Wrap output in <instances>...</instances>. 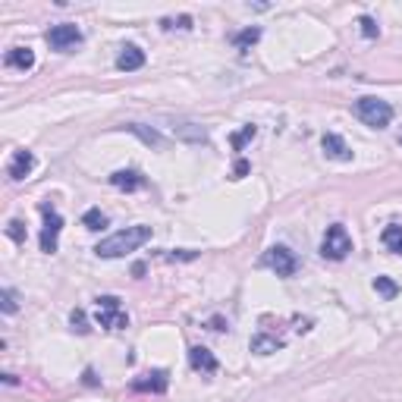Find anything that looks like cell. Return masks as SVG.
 I'll return each mask as SVG.
<instances>
[{"instance_id":"1","label":"cell","mask_w":402,"mask_h":402,"mask_svg":"<svg viewBox=\"0 0 402 402\" xmlns=\"http://www.w3.org/2000/svg\"><path fill=\"white\" fill-rule=\"evenodd\" d=\"M148 239H151V226H126V230L101 239V242L94 245V255H98V258H123V255L135 252L138 245H145Z\"/></svg>"},{"instance_id":"2","label":"cell","mask_w":402,"mask_h":402,"mask_svg":"<svg viewBox=\"0 0 402 402\" xmlns=\"http://www.w3.org/2000/svg\"><path fill=\"white\" fill-rule=\"evenodd\" d=\"M355 116L371 129H386L393 120V107L384 98H358L355 101Z\"/></svg>"},{"instance_id":"3","label":"cell","mask_w":402,"mask_h":402,"mask_svg":"<svg viewBox=\"0 0 402 402\" xmlns=\"http://www.w3.org/2000/svg\"><path fill=\"white\" fill-rule=\"evenodd\" d=\"M349 252H352V236H349L346 226L342 223L327 226L324 242H320V255H324L327 261H342Z\"/></svg>"},{"instance_id":"4","label":"cell","mask_w":402,"mask_h":402,"mask_svg":"<svg viewBox=\"0 0 402 402\" xmlns=\"http://www.w3.org/2000/svg\"><path fill=\"white\" fill-rule=\"evenodd\" d=\"M94 318H98V324L107 327V330H123V327H129V314L123 311V305L116 296H101Z\"/></svg>"},{"instance_id":"5","label":"cell","mask_w":402,"mask_h":402,"mask_svg":"<svg viewBox=\"0 0 402 402\" xmlns=\"http://www.w3.org/2000/svg\"><path fill=\"white\" fill-rule=\"evenodd\" d=\"M41 217H45V230H41V252L54 255L57 242H60V230H63V217L57 208L50 204H41Z\"/></svg>"},{"instance_id":"6","label":"cell","mask_w":402,"mask_h":402,"mask_svg":"<svg viewBox=\"0 0 402 402\" xmlns=\"http://www.w3.org/2000/svg\"><path fill=\"white\" fill-rule=\"evenodd\" d=\"M48 45L54 48V50H60V54H67V50H72V48L82 45V28L72 26V23L54 26V28L48 32Z\"/></svg>"},{"instance_id":"7","label":"cell","mask_w":402,"mask_h":402,"mask_svg":"<svg viewBox=\"0 0 402 402\" xmlns=\"http://www.w3.org/2000/svg\"><path fill=\"white\" fill-rule=\"evenodd\" d=\"M264 264L274 270L277 277H292L298 270V258L289 252L286 245H274V248H267V255H264Z\"/></svg>"},{"instance_id":"8","label":"cell","mask_w":402,"mask_h":402,"mask_svg":"<svg viewBox=\"0 0 402 402\" xmlns=\"http://www.w3.org/2000/svg\"><path fill=\"white\" fill-rule=\"evenodd\" d=\"M167 386H170L167 371H148V374H142V377L133 380L135 393H167Z\"/></svg>"},{"instance_id":"9","label":"cell","mask_w":402,"mask_h":402,"mask_svg":"<svg viewBox=\"0 0 402 402\" xmlns=\"http://www.w3.org/2000/svg\"><path fill=\"white\" fill-rule=\"evenodd\" d=\"M189 364H192L195 371H201V374H214L220 364H217V358L211 349H204V346H192L189 349Z\"/></svg>"},{"instance_id":"10","label":"cell","mask_w":402,"mask_h":402,"mask_svg":"<svg viewBox=\"0 0 402 402\" xmlns=\"http://www.w3.org/2000/svg\"><path fill=\"white\" fill-rule=\"evenodd\" d=\"M4 63L10 69H19V72H28L35 67V50L32 48H10L4 57Z\"/></svg>"},{"instance_id":"11","label":"cell","mask_w":402,"mask_h":402,"mask_svg":"<svg viewBox=\"0 0 402 402\" xmlns=\"http://www.w3.org/2000/svg\"><path fill=\"white\" fill-rule=\"evenodd\" d=\"M142 67H145V50L135 45H126L120 50V57H116V69H123V72H135Z\"/></svg>"},{"instance_id":"12","label":"cell","mask_w":402,"mask_h":402,"mask_svg":"<svg viewBox=\"0 0 402 402\" xmlns=\"http://www.w3.org/2000/svg\"><path fill=\"white\" fill-rule=\"evenodd\" d=\"M35 170V155L32 151H16L13 155V160H10V167H6V173H10V179H26L28 173Z\"/></svg>"},{"instance_id":"13","label":"cell","mask_w":402,"mask_h":402,"mask_svg":"<svg viewBox=\"0 0 402 402\" xmlns=\"http://www.w3.org/2000/svg\"><path fill=\"white\" fill-rule=\"evenodd\" d=\"M320 145H324V155L333 157V160H352V151H349V145L342 142L336 133H327L320 138Z\"/></svg>"},{"instance_id":"14","label":"cell","mask_w":402,"mask_h":402,"mask_svg":"<svg viewBox=\"0 0 402 402\" xmlns=\"http://www.w3.org/2000/svg\"><path fill=\"white\" fill-rule=\"evenodd\" d=\"M111 186L123 189V192H135V189L145 186V177L135 170H116V173H111Z\"/></svg>"},{"instance_id":"15","label":"cell","mask_w":402,"mask_h":402,"mask_svg":"<svg viewBox=\"0 0 402 402\" xmlns=\"http://www.w3.org/2000/svg\"><path fill=\"white\" fill-rule=\"evenodd\" d=\"M248 346H252L255 355H270V352H277V349H283V340H277V336H270V333H255Z\"/></svg>"},{"instance_id":"16","label":"cell","mask_w":402,"mask_h":402,"mask_svg":"<svg viewBox=\"0 0 402 402\" xmlns=\"http://www.w3.org/2000/svg\"><path fill=\"white\" fill-rule=\"evenodd\" d=\"M380 239H384L386 252L393 255H402V223H390L384 233H380Z\"/></svg>"},{"instance_id":"17","label":"cell","mask_w":402,"mask_h":402,"mask_svg":"<svg viewBox=\"0 0 402 402\" xmlns=\"http://www.w3.org/2000/svg\"><path fill=\"white\" fill-rule=\"evenodd\" d=\"M173 133H177L179 138H186V142H208V133H204V129L199 126V123H177V126H173Z\"/></svg>"},{"instance_id":"18","label":"cell","mask_w":402,"mask_h":402,"mask_svg":"<svg viewBox=\"0 0 402 402\" xmlns=\"http://www.w3.org/2000/svg\"><path fill=\"white\" fill-rule=\"evenodd\" d=\"M123 129H129L133 135H138L145 145H155V148H160V145H164V138H160L157 129H148V126H142V123H126Z\"/></svg>"},{"instance_id":"19","label":"cell","mask_w":402,"mask_h":402,"mask_svg":"<svg viewBox=\"0 0 402 402\" xmlns=\"http://www.w3.org/2000/svg\"><path fill=\"white\" fill-rule=\"evenodd\" d=\"M374 292L390 302V298L399 296V286H396V280H390V277H377V280H374Z\"/></svg>"},{"instance_id":"20","label":"cell","mask_w":402,"mask_h":402,"mask_svg":"<svg viewBox=\"0 0 402 402\" xmlns=\"http://www.w3.org/2000/svg\"><path fill=\"white\" fill-rule=\"evenodd\" d=\"M82 223L89 226V230H104V226H107V214L101 208H89V211H85V217H82Z\"/></svg>"},{"instance_id":"21","label":"cell","mask_w":402,"mask_h":402,"mask_svg":"<svg viewBox=\"0 0 402 402\" xmlns=\"http://www.w3.org/2000/svg\"><path fill=\"white\" fill-rule=\"evenodd\" d=\"M261 38V28H242L239 35H233V45L236 48H252Z\"/></svg>"},{"instance_id":"22","label":"cell","mask_w":402,"mask_h":402,"mask_svg":"<svg viewBox=\"0 0 402 402\" xmlns=\"http://www.w3.org/2000/svg\"><path fill=\"white\" fill-rule=\"evenodd\" d=\"M19 302H16V292L13 289H0V311L4 314H16Z\"/></svg>"},{"instance_id":"23","label":"cell","mask_w":402,"mask_h":402,"mask_svg":"<svg viewBox=\"0 0 402 402\" xmlns=\"http://www.w3.org/2000/svg\"><path fill=\"white\" fill-rule=\"evenodd\" d=\"M69 324H72V330L76 333H89V320H85V311L82 308H76L69 314Z\"/></svg>"},{"instance_id":"24","label":"cell","mask_w":402,"mask_h":402,"mask_svg":"<svg viewBox=\"0 0 402 402\" xmlns=\"http://www.w3.org/2000/svg\"><path fill=\"white\" fill-rule=\"evenodd\" d=\"M255 135H258V129H255L252 123H248V126L242 129V133H236V135H233V148L239 151V148H242V145L248 142V138H255Z\"/></svg>"},{"instance_id":"25","label":"cell","mask_w":402,"mask_h":402,"mask_svg":"<svg viewBox=\"0 0 402 402\" xmlns=\"http://www.w3.org/2000/svg\"><path fill=\"white\" fill-rule=\"evenodd\" d=\"M6 236H10L13 242H26V230H23V220H10V223H6Z\"/></svg>"},{"instance_id":"26","label":"cell","mask_w":402,"mask_h":402,"mask_svg":"<svg viewBox=\"0 0 402 402\" xmlns=\"http://www.w3.org/2000/svg\"><path fill=\"white\" fill-rule=\"evenodd\" d=\"M358 26H362L364 38H377V35H380V28H377V23L371 16H362V19H358Z\"/></svg>"},{"instance_id":"27","label":"cell","mask_w":402,"mask_h":402,"mask_svg":"<svg viewBox=\"0 0 402 402\" xmlns=\"http://www.w3.org/2000/svg\"><path fill=\"white\" fill-rule=\"evenodd\" d=\"M245 173H248V160H245V157H239V160H236V167H233V179H242Z\"/></svg>"},{"instance_id":"28","label":"cell","mask_w":402,"mask_h":402,"mask_svg":"<svg viewBox=\"0 0 402 402\" xmlns=\"http://www.w3.org/2000/svg\"><path fill=\"white\" fill-rule=\"evenodd\" d=\"M160 26H164V28H177V26H173V19H164ZM179 28H192V19H189V16H179Z\"/></svg>"},{"instance_id":"29","label":"cell","mask_w":402,"mask_h":402,"mask_svg":"<svg viewBox=\"0 0 402 402\" xmlns=\"http://www.w3.org/2000/svg\"><path fill=\"white\" fill-rule=\"evenodd\" d=\"M170 258H182V261H192V258H195V252H192V248H179V252H170Z\"/></svg>"},{"instance_id":"30","label":"cell","mask_w":402,"mask_h":402,"mask_svg":"<svg viewBox=\"0 0 402 402\" xmlns=\"http://www.w3.org/2000/svg\"><path fill=\"white\" fill-rule=\"evenodd\" d=\"M85 384H89V386H94V384H98V377H94V371H91V368L85 371Z\"/></svg>"}]
</instances>
